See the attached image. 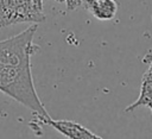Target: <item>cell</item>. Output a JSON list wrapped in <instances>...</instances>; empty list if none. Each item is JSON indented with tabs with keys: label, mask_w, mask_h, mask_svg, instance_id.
<instances>
[{
	"label": "cell",
	"mask_w": 152,
	"mask_h": 139,
	"mask_svg": "<svg viewBox=\"0 0 152 139\" xmlns=\"http://www.w3.org/2000/svg\"><path fill=\"white\" fill-rule=\"evenodd\" d=\"M38 24L0 40V91L31 109L33 114L49 116L42 103L31 74V56L39 50L33 44Z\"/></svg>",
	"instance_id": "obj_1"
},
{
	"label": "cell",
	"mask_w": 152,
	"mask_h": 139,
	"mask_svg": "<svg viewBox=\"0 0 152 139\" xmlns=\"http://www.w3.org/2000/svg\"><path fill=\"white\" fill-rule=\"evenodd\" d=\"M44 20V12L32 0H0V29L21 23L39 24Z\"/></svg>",
	"instance_id": "obj_2"
},
{
	"label": "cell",
	"mask_w": 152,
	"mask_h": 139,
	"mask_svg": "<svg viewBox=\"0 0 152 139\" xmlns=\"http://www.w3.org/2000/svg\"><path fill=\"white\" fill-rule=\"evenodd\" d=\"M34 119L42 124L50 125L56 131L62 133L64 137H68L70 139H101L100 135L95 134L90 129L86 128L83 125L74 121V120H57L52 119L50 115L44 116L39 114H33Z\"/></svg>",
	"instance_id": "obj_3"
},
{
	"label": "cell",
	"mask_w": 152,
	"mask_h": 139,
	"mask_svg": "<svg viewBox=\"0 0 152 139\" xmlns=\"http://www.w3.org/2000/svg\"><path fill=\"white\" fill-rule=\"evenodd\" d=\"M82 5L94 18L102 21L114 19L118 12L115 0H82Z\"/></svg>",
	"instance_id": "obj_4"
},
{
	"label": "cell",
	"mask_w": 152,
	"mask_h": 139,
	"mask_svg": "<svg viewBox=\"0 0 152 139\" xmlns=\"http://www.w3.org/2000/svg\"><path fill=\"white\" fill-rule=\"evenodd\" d=\"M139 107H147L152 113V58L150 61L148 68L142 75L138 99L129 106H127L125 112H132Z\"/></svg>",
	"instance_id": "obj_5"
},
{
	"label": "cell",
	"mask_w": 152,
	"mask_h": 139,
	"mask_svg": "<svg viewBox=\"0 0 152 139\" xmlns=\"http://www.w3.org/2000/svg\"><path fill=\"white\" fill-rule=\"evenodd\" d=\"M65 4L68 11H74L82 5V0H65Z\"/></svg>",
	"instance_id": "obj_6"
},
{
	"label": "cell",
	"mask_w": 152,
	"mask_h": 139,
	"mask_svg": "<svg viewBox=\"0 0 152 139\" xmlns=\"http://www.w3.org/2000/svg\"><path fill=\"white\" fill-rule=\"evenodd\" d=\"M32 1H33L34 6H36L38 10L43 11V0H32Z\"/></svg>",
	"instance_id": "obj_7"
},
{
	"label": "cell",
	"mask_w": 152,
	"mask_h": 139,
	"mask_svg": "<svg viewBox=\"0 0 152 139\" xmlns=\"http://www.w3.org/2000/svg\"><path fill=\"white\" fill-rule=\"evenodd\" d=\"M55 1H57V2H59V4H63V2H65V0H55Z\"/></svg>",
	"instance_id": "obj_8"
}]
</instances>
